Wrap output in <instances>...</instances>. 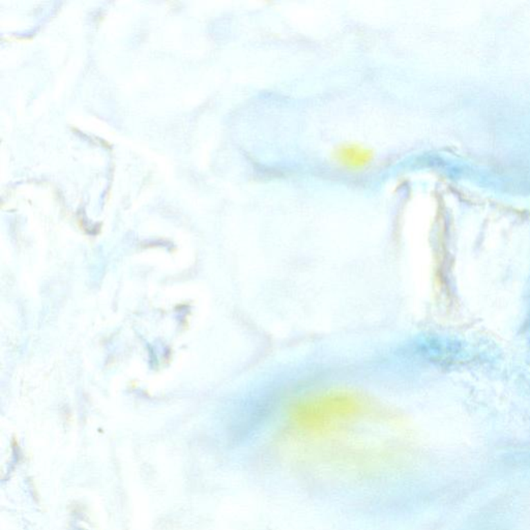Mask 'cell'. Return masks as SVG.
<instances>
[{"mask_svg":"<svg viewBox=\"0 0 530 530\" xmlns=\"http://www.w3.org/2000/svg\"><path fill=\"white\" fill-rule=\"evenodd\" d=\"M368 399L347 390H331L296 401L288 412L290 429L313 444L339 440L372 417Z\"/></svg>","mask_w":530,"mask_h":530,"instance_id":"obj_1","label":"cell"},{"mask_svg":"<svg viewBox=\"0 0 530 530\" xmlns=\"http://www.w3.org/2000/svg\"><path fill=\"white\" fill-rule=\"evenodd\" d=\"M338 158L346 167L360 169L370 163L372 154L370 150L365 149L360 146H343V148L338 150Z\"/></svg>","mask_w":530,"mask_h":530,"instance_id":"obj_2","label":"cell"}]
</instances>
